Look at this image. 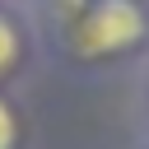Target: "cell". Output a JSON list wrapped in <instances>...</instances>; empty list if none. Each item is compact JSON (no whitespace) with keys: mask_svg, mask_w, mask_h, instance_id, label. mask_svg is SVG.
Returning a JSON list of instances; mask_svg holds the SVG:
<instances>
[{"mask_svg":"<svg viewBox=\"0 0 149 149\" xmlns=\"http://www.w3.org/2000/svg\"><path fill=\"white\" fill-rule=\"evenodd\" d=\"M70 74H102L149 61V0H88L70 23L37 37Z\"/></svg>","mask_w":149,"mask_h":149,"instance_id":"1","label":"cell"},{"mask_svg":"<svg viewBox=\"0 0 149 149\" xmlns=\"http://www.w3.org/2000/svg\"><path fill=\"white\" fill-rule=\"evenodd\" d=\"M33 42H37V28H33V19L19 9V5H0V88L28 65V56H33Z\"/></svg>","mask_w":149,"mask_h":149,"instance_id":"2","label":"cell"},{"mask_svg":"<svg viewBox=\"0 0 149 149\" xmlns=\"http://www.w3.org/2000/svg\"><path fill=\"white\" fill-rule=\"evenodd\" d=\"M84 5H88V0H28V5H19V9L33 19L37 37H47V33H56L61 23H70Z\"/></svg>","mask_w":149,"mask_h":149,"instance_id":"3","label":"cell"},{"mask_svg":"<svg viewBox=\"0 0 149 149\" xmlns=\"http://www.w3.org/2000/svg\"><path fill=\"white\" fill-rule=\"evenodd\" d=\"M23 144V116L9 102V93L0 88V149H19Z\"/></svg>","mask_w":149,"mask_h":149,"instance_id":"4","label":"cell"},{"mask_svg":"<svg viewBox=\"0 0 149 149\" xmlns=\"http://www.w3.org/2000/svg\"><path fill=\"white\" fill-rule=\"evenodd\" d=\"M135 121H140V140L149 144V61L135 74Z\"/></svg>","mask_w":149,"mask_h":149,"instance_id":"5","label":"cell"},{"mask_svg":"<svg viewBox=\"0 0 149 149\" xmlns=\"http://www.w3.org/2000/svg\"><path fill=\"white\" fill-rule=\"evenodd\" d=\"M9 5H28V0H9Z\"/></svg>","mask_w":149,"mask_h":149,"instance_id":"6","label":"cell"},{"mask_svg":"<svg viewBox=\"0 0 149 149\" xmlns=\"http://www.w3.org/2000/svg\"><path fill=\"white\" fill-rule=\"evenodd\" d=\"M140 149H149V144H140Z\"/></svg>","mask_w":149,"mask_h":149,"instance_id":"7","label":"cell"},{"mask_svg":"<svg viewBox=\"0 0 149 149\" xmlns=\"http://www.w3.org/2000/svg\"><path fill=\"white\" fill-rule=\"evenodd\" d=\"M0 5H5V0H0Z\"/></svg>","mask_w":149,"mask_h":149,"instance_id":"8","label":"cell"}]
</instances>
